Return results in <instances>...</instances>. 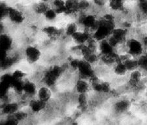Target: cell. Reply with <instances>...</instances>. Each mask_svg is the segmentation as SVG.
I'll list each match as a JSON object with an SVG mask.
<instances>
[{
	"mask_svg": "<svg viewBox=\"0 0 147 125\" xmlns=\"http://www.w3.org/2000/svg\"><path fill=\"white\" fill-rule=\"evenodd\" d=\"M21 51L23 60L32 66H37L43 59V49L37 43L26 44Z\"/></svg>",
	"mask_w": 147,
	"mask_h": 125,
	"instance_id": "6da1fadb",
	"label": "cell"
},
{
	"mask_svg": "<svg viewBox=\"0 0 147 125\" xmlns=\"http://www.w3.org/2000/svg\"><path fill=\"white\" fill-rule=\"evenodd\" d=\"M115 26L113 16L109 14H107L99 20L98 27L94 32L93 37L97 41L106 39L111 34Z\"/></svg>",
	"mask_w": 147,
	"mask_h": 125,
	"instance_id": "7a4b0ae2",
	"label": "cell"
},
{
	"mask_svg": "<svg viewBox=\"0 0 147 125\" xmlns=\"http://www.w3.org/2000/svg\"><path fill=\"white\" fill-rule=\"evenodd\" d=\"M5 19L15 27H21L26 24V15L21 9L15 7H7Z\"/></svg>",
	"mask_w": 147,
	"mask_h": 125,
	"instance_id": "3957f363",
	"label": "cell"
},
{
	"mask_svg": "<svg viewBox=\"0 0 147 125\" xmlns=\"http://www.w3.org/2000/svg\"><path fill=\"white\" fill-rule=\"evenodd\" d=\"M39 84L31 77H28L23 82L22 97L29 100L30 99L36 97V94Z\"/></svg>",
	"mask_w": 147,
	"mask_h": 125,
	"instance_id": "277c9868",
	"label": "cell"
},
{
	"mask_svg": "<svg viewBox=\"0 0 147 125\" xmlns=\"http://www.w3.org/2000/svg\"><path fill=\"white\" fill-rule=\"evenodd\" d=\"M48 105L49 103L42 102L37 97H34L30 99L26 107L32 116H38L44 114L48 108Z\"/></svg>",
	"mask_w": 147,
	"mask_h": 125,
	"instance_id": "5b68a950",
	"label": "cell"
},
{
	"mask_svg": "<svg viewBox=\"0 0 147 125\" xmlns=\"http://www.w3.org/2000/svg\"><path fill=\"white\" fill-rule=\"evenodd\" d=\"M54 89L44 84H39L36 97L42 102L49 103L54 100Z\"/></svg>",
	"mask_w": 147,
	"mask_h": 125,
	"instance_id": "8992f818",
	"label": "cell"
},
{
	"mask_svg": "<svg viewBox=\"0 0 147 125\" xmlns=\"http://www.w3.org/2000/svg\"><path fill=\"white\" fill-rule=\"evenodd\" d=\"M16 43L15 39L11 33H0V49L11 52L16 49Z\"/></svg>",
	"mask_w": 147,
	"mask_h": 125,
	"instance_id": "52a82bcc",
	"label": "cell"
},
{
	"mask_svg": "<svg viewBox=\"0 0 147 125\" xmlns=\"http://www.w3.org/2000/svg\"><path fill=\"white\" fill-rule=\"evenodd\" d=\"M77 71L79 73L80 77L86 79H90L93 75L96 74L91 64L86 62L84 59L80 60Z\"/></svg>",
	"mask_w": 147,
	"mask_h": 125,
	"instance_id": "ba28073f",
	"label": "cell"
},
{
	"mask_svg": "<svg viewBox=\"0 0 147 125\" xmlns=\"http://www.w3.org/2000/svg\"><path fill=\"white\" fill-rule=\"evenodd\" d=\"M79 23L84 28V30L88 32L95 31L98 27L99 20L97 19L96 16L92 15H85L80 18Z\"/></svg>",
	"mask_w": 147,
	"mask_h": 125,
	"instance_id": "9c48e42d",
	"label": "cell"
},
{
	"mask_svg": "<svg viewBox=\"0 0 147 125\" xmlns=\"http://www.w3.org/2000/svg\"><path fill=\"white\" fill-rule=\"evenodd\" d=\"M111 37L108 39V41L113 47L118 44L124 41L126 37V31L122 28H114L111 34Z\"/></svg>",
	"mask_w": 147,
	"mask_h": 125,
	"instance_id": "30bf717a",
	"label": "cell"
},
{
	"mask_svg": "<svg viewBox=\"0 0 147 125\" xmlns=\"http://www.w3.org/2000/svg\"><path fill=\"white\" fill-rule=\"evenodd\" d=\"M91 37L89 32L86 31V30H84V31H79V30L73 35L71 39L77 45H82L86 44Z\"/></svg>",
	"mask_w": 147,
	"mask_h": 125,
	"instance_id": "8fae6325",
	"label": "cell"
},
{
	"mask_svg": "<svg viewBox=\"0 0 147 125\" xmlns=\"http://www.w3.org/2000/svg\"><path fill=\"white\" fill-rule=\"evenodd\" d=\"M91 84L87 81L86 79L80 78L77 80L75 84V89L78 94H88L90 91Z\"/></svg>",
	"mask_w": 147,
	"mask_h": 125,
	"instance_id": "7c38bea8",
	"label": "cell"
},
{
	"mask_svg": "<svg viewBox=\"0 0 147 125\" xmlns=\"http://www.w3.org/2000/svg\"><path fill=\"white\" fill-rule=\"evenodd\" d=\"M80 11L79 0H65V9L63 15L70 16Z\"/></svg>",
	"mask_w": 147,
	"mask_h": 125,
	"instance_id": "4fadbf2b",
	"label": "cell"
},
{
	"mask_svg": "<svg viewBox=\"0 0 147 125\" xmlns=\"http://www.w3.org/2000/svg\"><path fill=\"white\" fill-rule=\"evenodd\" d=\"M129 53L133 56L140 55L143 52L142 45L136 39H130L127 43Z\"/></svg>",
	"mask_w": 147,
	"mask_h": 125,
	"instance_id": "5bb4252c",
	"label": "cell"
},
{
	"mask_svg": "<svg viewBox=\"0 0 147 125\" xmlns=\"http://www.w3.org/2000/svg\"><path fill=\"white\" fill-rule=\"evenodd\" d=\"M63 29L64 37L71 38L73 34L79 31V26L76 22H68L63 26Z\"/></svg>",
	"mask_w": 147,
	"mask_h": 125,
	"instance_id": "9a60e30c",
	"label": "cell"
},
{
	"mask_svg": "<svg viewBox=\"0 0 147 125\" xmlns=\"http://www.w3.org/2000/svg\"><path fill=\"white\" fill-rule=\"evenodd\" d=\"M59 15L58 13H56V11L54 10V9L50 7L48 10H47L43 15L42 16V17L43 18L44 20L47 23L49 24H56L58 22Z\"/></svg>",
	"mask_w": 147,
	"mask_h": 125,
	"instance_id": "2e32d148",
	"label": "cell"
},
{
	"mask_svg": "<svg viewBox=\"0 0 147 125\" xmlns=\"http://www.w3.org/2000/svg\"><path fill=\"white\" fill-rule=\"evenodd\" d=\"M99 42L98 49L101 55H110L114 53V47L109 43L108 40L103 39Z\"/></svg>",
	"mask_w": 147,
	"mask_h": 125,
	"instance_id": "e0dca14e",
	"label": "cell"
},
{
	"mask_svg": "<svg viewBox=\"0 0 147 125\" xmlns=\"http://www.w3.org/2000/svg\"><path fill=\"white\" fill-rule=\"evenodd\" d=\"M51 7L56 11L59 15H63L65 9V0H52Z\"/></svg>",
	"mask_w": 147,
	"mask_h": 125,
	"instance_id": "ac0fdd59",
	"label": "cell"
},
{
	"mask_svg": "<svg viewBox=\"0 0 147 125\" xmlns=\"http://www.w3.org/2000/svg\"><path fill=\"white\" fill-rule=\"evenodd\" d=\"M50 7H51V5L49 3L39 1L34 4L33 7V11L35 15L42 16Z\"/></svg>",
	"mask_w": 147,
	"mask_h": 125,
	"instance_id": "d6986e66",
	"label": "cell"
},
{
	"mask_svg": "<svg viewBox=\"0 0 147 125\" xmlns=\"http://www.w3.org/2000/svg\"><path fill=\"white\" fill-rule=\"evenodd\" d=\"M77 102L78 108H79V110L81 111H85L87 109L88 105L87 94H78Z\"/></svg>",
	"mask_w": 147,
	"mask_h": 125,
	"instance_id": "ffe728a7",
	"label": "cell"
},
{
	"mask_svg": "<svg viewBox=\"0 0 147 125\" xmlns=\"http://www.w3.org/2000/svg\"><path fill=\"white\" fill-rule=\"evenodd\" d=\"M141 79V74L138 70H134L131 72L129 76V82L130 85L132 86H136L138 85Z\"/></svg>",
	"mask_w": 147,
	"mask_h": 125,
	"instance_id": "44dd1931",
	"label": "cell"
},
{
	"mask_svg": "<svg viewBox=\"0 0 147 125\" xmlns=\"http://www.w3.org/2000/svg\"><path fill=\"white\" fill-rule=\"evenodd\" d=\"M129 103L126 100H120L114 105L115 110L117 113H124L128 109Z\"/></svg>",
	"mask_w": 147,
	"mask_h": 125,
	"instance_id": "7402d4cb",
	"label": "cell"
},
{
	"mask_svg": "<svg viewBox=\"0 0 147 125\" xmlns=\"http://www.w3.org/2000/svg\"><path fill=\"white\" fill-rule=\"evenodd\" d=\"M123 62H124L127 71H134L139 66V61L132 60V59H126Z\"/></svg>",
	"mask_w": 147,
	"mask_h": 125,
	"instance_id": "603a6c76",
	"label": "cell"
},
{
	"mask_svg": "<svg viewBox=\"0 0 147 125\" xmlns=\"http://www.w3.org/2000/svg\"><path fill=\"white\" fill-rule=\"evenodd\" d=\"M109 7L113 11H121L124 8V0H109Z\"/></svg>",
	"mask_w": 147,
	"mask_h": 125,
	"instance_id": "cb8c5ba5",
	"label": "cell"
},
{
	"mask_svg": "<svg viewBox=\"0 0 147 125\" xmlns=\"http://www.w3.org/2000/svg\"><path fill=\"white\" fill-rule=\"evenodd\" d=\"M116 66L115 67V73L118 75H124L127 72V69L125 68L124 64L122 60L118 61L116 63Z\"/></svg>",
	"mask_w": 147,
	"mask_h": 125,
	"instance_id": "d4e9b609",
	"label": "cell"
},
{
	"mask_svg": "<svg viewBox=\"0 0 147 125\" xmlns=\"http://www.w3.org/2000/svg\"><path fill=\"white\" fill-rule=\"evenodd\" d=\"M139 7L142 13L147 15V0H139Z\"/></svg>",
	"mask_w": 147,
	"mask_h": 125,
	"instance_id": "484cf974",
	"label": "cell"
},
{
	"mask_svg": "<svg viewBox=\"0 0 147 125\" xmlns=\"http://www.w3.org/2000/svg\"><path fill=\"white\" fill-rule=\"evenodd\" d=\"M10 55V52L0 49V63H2L9 57Z\"/></svg>",
	"mask_w": 147,
	"mask_h": 125,
	"instance_id": "4316f807",
	"label": "cell"
},
{
	"mask_svg": "<svg viewBox=\"0 0 147 125\" xmlns=\"http://www.w3.org/2000/svg\"><path fill=\"white\" fill-rule=\"evenodd\" d=\"M139 64L144 69L147 70V56H143L139 60Z\"/></svg>",
	"mask_w": 147,
	"mask_h": 125,
	"instance_id": "83f0119b",
	"label": "cell"
},
{
	"mask_svg": "<svg viewBox=\"0 0 147 125\" xmlns=\"http://www.w3.org/2000/svg\"><path fill=\"white\" fill-rule=\"evenodd\" d=\"M94 3L99 7H103L105 5L106 0H93Z\"/></svg>",
	"mask_w": 147,
	"mask_h": 125,
	"instance_id": "f1b7e54d",
	"label": "cell"
},
{
	"mask_svg": "<svg viewBox=\"0 0 147 125\" xmlns=\"http://www.w3.org/2000/svg\"><path fill=\"white\" fill-rule=\"evenodd\" d=\"M40 1L44 2V3H50L52 1V0H40Z\"/></svg>",
	"mask_w": 147,
	"mask_h": 125,
	"instance_id": "f546056e",
	"label": "cell"
},
{
	"mask_svg": "<svg viewBox=\"0 0 147 125\" xmlns=\"http://www.w3.org/2000/svg\"><path fill=\"white\" fill-rule=\"evenodd\" d=\"M1 4H2V3H1V1H0V6H1Z\"/></svg>",
	"mask_w": 147,
	"mask_h": 125,
	"instance_id": "4dcf8cb0",
	"label": "cell"
},
{
	"mask_svg": "<svg viewBox=\"0 0 147 125\" xmlns=\"http://www.w3.org/2000/svg\"><path fill=\"white\" fill-rule=\"evenodd\" d=\"M146 41H147V37H146Z\"/></svg>",
	"mask_w": 147,
	"mask_h": 125,
	"instance_id": "1f68e13d",
	"label": "cell"
}]
</instances>
